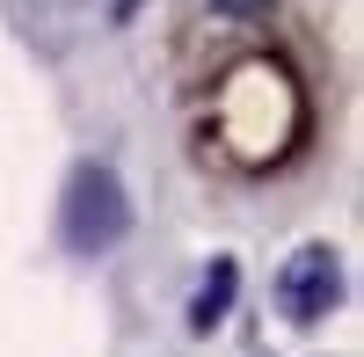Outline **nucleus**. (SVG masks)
I'll list each match as a JSON object with an SVG mask.
<instances>
[{"instance_id":"nucleus-1","label":"nucleus","mask_w":364,"mask_h":357,"mask_svg":"<svg viewBox=\"0 0 364 357\" xmlns=\"http://www.w3.org/2000/svg\"><path fill=\"white\" fill-rule=\"evenodd\" d=\"M132 233V197L102 161H80L66 175V197H58V241L73 255H109Z\"/></svg>"},{"instance_id":"nucleus-3","label":"nucleus","mask_w":364,"mask_h":357,"mask_svg":"<svg viewBox=\"0 0 364 357\" xmlns=\"http://www.w3.org/2000/svg\"><path fill=\"white\" fill-rule=\"evenodd\" d=\"M233 292H240V262H233V255H211V270H204L197 299H190V329H197V336H211V329L233 314Z\"/></svg>"},{"instance_id":"nucleus-4","label":"nucleus","mask_w":364,"mask_h":357,"mask_svg":"<svg viewBox=\"0 0 364 357\" xmlns=\"http://www.w3.org/2000/svg\"><path fill=\"white\" fill-rule=\"evenodd\" d=\"M269 8L277 0H211V15H226V22H269Z\"/></svg>"},{"instance_id":"nucleus-2","label":"nucleus","mask_w":364,"mask_h":357,"mask_svg":"<svg viewBox=\"0 0 364 357\" xmlns=\"http://www.w3.org/2000/svg\"><path fill=\"white\" fill-rule=\"evenodd\" d=\"M336 299H343V255L328 248V241L299 248L284 270H277V307H284V321H299V329L328 321V314H336Z\"/></svg>"}]
</instances>
